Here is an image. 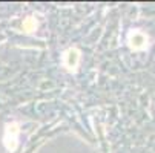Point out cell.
I'll return each instance as SVG.
<instances>
[{
  "label": "cell",
  "mask_w": 155,
  "mask_h": 153,
  "mask_svg": "<svg viewBox=\"0 0 155 153\" xmlns=\"http://www.w3.org/2000/svg\"><path fill=\"white\" fill-rule=\"evenodd\" d=\"M17 135H18V129L17 124H9L6 127V133H5V145L8 150H14L17 145Z\"/></svg>",
  "instance_id": "1"
}]
</instances>
